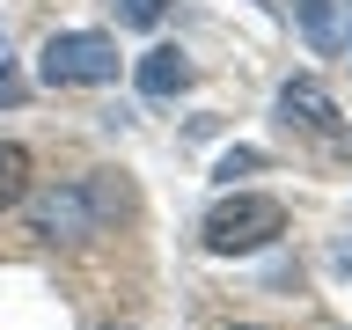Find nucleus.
Segmentation results:
<instances>
[{
  "mask_svg": "<svg viewBox=\"0 0 352 330\" xmlns=\"http://www.w3.org/2000/svg\"><path fill=\"white\" fill-rule=\"evenodd\" d=\"M338 272H352V242H338Z\"/></svg>",
  "mask_w": 352,
  "mask_h": 330,
  "instance_id": "11",
  "label": "nucleus"
},
{
  "mask_svg": "<svg viewBox=\"0 0 352 330\" xmlns=\"http://www.w3.org/2000/svg\"><path fill=\"white\" fill-rule=\"evenodd\" d=\"M250 169H264V154H257V147H228L213 176H220V184H235V176H250Z\"/></svg>",
  "mask_w": 352,
  "mask_h": 330,
  "instance_id": "8",
  "label": "nucleus"
},
{
  "mask_svg": "<svg viewBox=\"0 0 352 330\" xmlns=\"http://www.w3.org/2000/svg\"><path fill=\"white\" fill-rule=\"evenodd\" d=\"M0 103H22V81L8 74V66H0Z\"/></svg>",
  "mask_w": 352,
  "mask_h": 330,
  "instance_id": "10",
  "label": "nucleus"
},
{
  "mask_svg": "<svg viewBox=\"0 0 352 330\" xmlns=\"http://www.w3.org/2000/svg\"><path fill=\"white\" fill-rule=\"evenodd\" d=\"M301 15H308V37H316V44H330V37H338V30H330V8H323V0H301Z\"/></svg>",
  "mask_w": 352,
  "mask_h": 330,
  "instance_id": "9",
  "label": "nucleus"
},
{
  "mask_svg": "<svg viewBox=\"0 0 352 330\" xmlns=\"http://www.w3.org/2000/svg\"><path fill=\"white\" fill-rule=\"evenodd\" d=\"M103 220H110V191L103 184H81V176L30 198V228L52 235V242H81V235H96Z\"/></svg>",
  "mask_w": 352,
  "mask_h": 330,
  "instance_id": "3",
  "label": "nucleus"
},
{
  "mask_svg": "<svg viewBox=\"0 0 352 330\" xmlns=\"http://www.w3.org/2000/svg\"><path fill=\"white\" fill-rule=\"evenodd\" d=\"M132 81H140V96H154V103H169V96H184V88H191V59H184L176 44H154L147 59L132 66Z\"/></svg>",
  "mask_w": 352,
  "mask_h": 330,
  "instance_id": "5",
  "label": "nucleus"
},
{
  "mask_svg": "<svg viewBox=\"0 0 352 330\" xmlns=\"http://www.w3.org/2000/svg\"><path fill=\"white\" fill-rule=\"evenodd\" d=\"M22 198H30V147L0 140V213H8V206H22Z\"/></svg>",
  "mask_w": 352,
  "mask_h": 330,
  "instance_id": "6",
  "label": "nucleus"
},
{
  "mask_svg": "<svg viewBox=\"0 0 352 330\" xmlns=\"http://www.w3.org/2000/svg\"><path fill=\"white\" fill-rule=\"evenodd\" d=\"M206 250L213 257H250V250H264V242H279L286 235V206L279 198H264V191H228L206 213Z\"/></svg>",
  "mask_w": 352,
  "mask_h": 330,
  "instance_id": "1",
  "label": "nucleus"
},
{
  "mask_svg": "<svg viewBox=\"0 0 352 330\" xmlns=\"http://www.w3.org/2000/svg\"><path fill=\"white\" fill-rule=\"evenodd\" d=\"M279 125L286 132H308V140H323V147H352V132L338 125V103H330V88L316 74H294L279 88Z\"/></svg>",
  "mask_w": 352,
  "mask_h": 330,
  "instance_id": "4",
  "label": "nucleus"
},
{
  "mask_svg": "<svg viewBox=\"0 0 352 330\" xmlns=\"http://www.w3.org/2000/svg\"><path fill=\"white\" fill-rule=\"evenodd\" d=\"M110 8H118V22H125V30H154L169 0H110Z\"/></svg>",
  "mask_w": 352,
  "mask_h": 330,
  "instance_id": "7",
  "label": "nucleus"
},
{
  "mask_svg": "<svg viewBox=\"0 0 352 330\" xmlns=\"http://www.w3.org/2000/svg\"><path fill=\"white\" fill-rule=\"evenodd\" d=\"M37 81H52V88H103V81H118V37H103V30H59V37H44Z\"/></svg>",
  "mask_w": 352,
  "mask_h": 330,
  "instance_id": "2",
  "label": "nucleus"
}]
</instances>
